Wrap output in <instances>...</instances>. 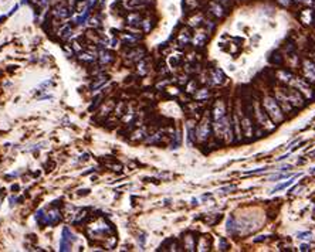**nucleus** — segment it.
I'll use <instances>...</instances> for the list:
<instances>
[{
  "label": "nucleus",
  "mask_w": 315,
  "mask_h": 252,
  "mask_svg": "<svg viewBox=\"0 0 315 252\" xmlns=\"http://www.w3.org/2000/svg\"><path fill=\"white\" fill-rule=\"evenodd\" d=\"M145 52H146V51H145V48H142V47L141 48H135L134 51L129 52V57H131V58H134L135 61H139V60L144 58Z\"/></svg>",
  "instance_id": "nucleus-12"
},
{
  "label": "nucleus",
  "mask_w": 315,
  "mask_h": 252,
  "mask_svg": "<svg viewBox=\"0 0 315 252\" xmlns=\"http://www.w3.org/2000/svg\"><path fill=\"white\" fill-rule=\"evenodd\" d=\"M75 241H77V237H74V234H71V231L68 228H64L61 242H60V251H68L71 248V244Z\"/></svg>",
  "instance_id": "nucleus-1"
},
{
  "label": "nucleus",
  "mask_w": 315,
  "mask_h": 252,
  "mask_svg": "<svg viewBox=\"0 0 315 252\" xmlns=\"http://www.w3.org/2000/svg\"><path fill=\"white\" fill-rule=\"evenodd\" d=\"M266 105H267L268 110L271 112V116L278 118V112H280V108L277 106V103H275L274 101H273V99L267 98V99H266Z\"/></svg>",
  "instance_id": "nucleus-6"
},
{
  "label": "nucleus",
  "mask_w": 315,
  "mask_h": 252,
  "mask_svg": "<svg viewBox=\"0 0 315 252\" xmlns=\"http://www.w3.org/2000/svg\"><path fill=\"white\" fill-rule=\"evenodd\" d=\"M210 133V123L209 122H203V123L199 126V130H197V136L200 140H204Z\"/></svg>",
  "instance_id": "nucleus-4"
},
{
  "label": "nucleus",
  "mask_w": 315,
  "mask_h": 252,
  "mask_svg": "<svg viewBox=\"0 0 315 252\" xmlns=\"http://www.w3.org/2000/svg\"><path fill=\"white\" fill-rule=\"evenodd\" d=\"M204 41H206V36H204V34H197L196 36V38H195V44H196V45H203V43Z\"/></svg>",
  "instance_id": "nucleus-20"
},
{
  "label": "nucleus",
  "mask_w": 315,
  "mask_h": 252,
  "mask_svg": "<svg viewBox=\"0 0 315 252\" xmlns=\"http://www.w3.org/2000/svg\"><path fill=\"white\" fill-rule=\"evenodd\" d=\"M107 82H108V77H107V75H100V77H96L95 81L91 84V89H93V91H96L98 88H101L104 84H107Z\"/></svg>",
  "instance_id": "nucleus-7"
},
{
  "label": "nucleus",
  "mask_w": 315,
  "mask_h": 252,
  "mask_svg": "<svg viewBox=\"0 0 315 252\" xmlns=\"http://www.w3.org/2000/svg\"><path fill=\"white\" fill-rule=\"evenodd\" d=\"M289 174H284V173H280V174H273L268 177V180L270 181H277V180H281V179H285V177H288Z\"/></svg>",
  "instance_id": "nucleus-19"
},
{
  "label": "nucleus",
  "mask_w": 315,
  "mask_h": 252,
  "mask_svg": "<svg viewBox=\"0 0 315 252\" xmlns=\"http://www.w3.org/2000/svg\"><path fill=\"white\" fill-rule=\"evenodd\" d=\"M227 248H229V244L224 239H220V249H227Z\"/></svg>",
  "instance_id": "nucleus-24"
},
{
  "label": "nucleus",
  "mask_w": 315,
  "mask_h": 252,
  "mask_svg": "<svg viewBox=\"0 0 315 252\" xmlns=\"http://www.w3.org/2000/svg\"><path fill=\"white\" fill-rule=\"evenodd\" d=\"M211 78H213V82H215V84H222V82H224V74L220 70L211 71Z\"/></svg>",
  "instance_id": "nucleus-13"
},
{
  "label": "nucleus",
  "mask_w": 315,
  "mask_h": 252,
  "mask_svg": "<svg viewBox=\"0 0 315 252\" xmlns=\"http://www.w3.org/2000/svg\"><path fill=\"white\" fill-rule=\"evenodd\" d=\"M219 2H226V0H219Z\"/></svg>",
  "instance_id": "nucleus-31"
},
{
  "label": "nucleus",
  "mask_w": 315,
  "mask_h": 252,
  "mask_svg": "<svg viewBox=\"0 0 315 252\" xmlns=\"http://www.w3.org/2000/svg\"><path fill=\"white\" fill-rule=\"evenodd\" d=\"M78 58L81 60V61H84V62H94L95 58H96V55L93 54V52H81Z\"/></svg>",
  "instance_id": "nucleus-15"
},
{
  "label": "nucleus",
  "mask_w": 315,
  "mask_h": 252,
  "mask_svg": "<svg viewBox=\"0 0 315 252\" xmlns=\"http://www.w3.org/2000/svg\"><path fill=\"white\" fill-rule=\"evenodd\" d=\"M309 156H311V157H315V150H314V152H311V153H309Z\"/></svg>",
  "instance_id": "nucleus-29"
},
{
  "label": "nucleus",
  "mask_w": 315,
  "mask_h": 252,
  "mask_svg": "<svg viewBox=\"0 0 315 252\" xmlns=\"http://www.w3.org/2000/svg\"><path fill=\"white\" fill-rule=\"evenodd\" d=\"M280 3H282L284 6H288V4H289V0H280Z\"/></svg>",
  "instance_id": "nucleus-27"
},
{
  "label": "nucleus",
  "mask_w": 315,
  "mask_h": 252,
  "mask_svg": "<svg viewBox=\"0 0 315 252\" xmlns=\"http://www.w3.org/2000/svg\"><path fill=\"white\" fill-rule=\"evenodd\" d=\"M298 238H300V239H305V241H311V239H314V234L309 232V231H307V232H300Z\"/></svg>",
  "instance_id": "nucleus-18"
},
{
  "label": "nucleus",
  "mask_w": 315,
  "mask_h": 252,
  "mask_svg": "<svg viewBox=\"0 0 315 252\" xmlns=\"http://www.w3.org/2000/svg\"><path fill=\"white\" fill-rule=\"evenodd\" d=\"M11 190H13V191H14V190H19V186H17V184H16V186H13V187H11Z\"/></svg>",
  "instance_id": "nucleus-28"
},
{
  "label": "nucleus",
  "mask_w": 315,
  "mask_h": 252,
  "mask_svg": "<svg viewBox=\"0 0 315 252\" xmlns=\"http://www.w3.org/2000/svg\"><path fill=\"white\" fill-rule=\"evenodd\" d=\"M210 10H211V13H213L215 16H217V17H223V16H224V11H223V7L220 6L219 3H216V2L210 3Z\"/></svg>",
  "instance_id": "nucleus-11"
},
{
  "label": "nucleus",
  "mask_w": 315,
  "mask_h": 252,
  "mask_svg": "<svg viewBox=\"0 0 315 252\" xmlns=\"http://www.w3.org/2000/svg\"><path fill=\"white\" fill-rule=\"evenodd\" d=\"M53 16L56 18H58V20H64V18H67L70 16V10H68V7L64 3L57 4L54 7V10H53Z\"/></svg>",
  "instance_id": "nucleus-2"
},
{
  "label": "nucleus",
  "mask_w": 315,
  "mask_h": 252,
  "mask_svg": "<svg viewBox=\"0 0 315 252\" xmlns=\"http://www.w3.org/2000/svg\"><path fill=\"white\" fill-rule=\"evenodd\" d=\"M180 145V132L176 133V138H175V143H173V147H178Z\"/></svg>",
  "instance_id": "nucleus-23"
},
{
  "label": "nucleus",
  "mask_w": 315,
  "mask_h": 252,
  "mask_svg": "<svg viewBox=\"0 0 315 252\" xmlns=\"http://www.w3.org/2000/svg\"><path fill=\"white\" fill-rule=\"evenodd\" d=\"M179 44H182V45H185V44H187L190 41V33L187 31V30H183L180 34H179V38H178Z\"/></svg>",
  "instance_id": "nucleus-14"
},
{
  "label": "nucleus",
  "mask_w": 315,
  "mask_h": 252,
  "mask_svg": "<svg viewBox=\"0 0 315 252\" xmlns=\"http://www.w3.org/2000/svg\"><path fill=\"white\" fill-rule=\"evenodd\" d=\"M122 43L125 45L134 47L138 43V34H122Z\"/></svg>",
  "instance_id": "nucleus-5"
},
{
  "label": "nucleus",
  "mask_w": 315,
  "mask_h": 252,
  "mask_svg": "<svg viewBox=\"0 0 315 252\" xmlns=\"http://www.w3.org/2000/svg\"><path fill=\"white\" fill-rule=\"evenodd\" d=\"M297 2H304V0H297Z\"/></svg>",
  "instance_id": "nucleus-30"
},
{
  "label": "nucleus",
  "mask_w": 315,
  "mask_h": 252,
  "mask_svg": "<svg viewBox=\"0 0 315 252\" xmlns=\"http://www.w3.org/2000/svg\"><path fill=\"white\" fill-rule=\"evenodd\" d=\"M126 21L129 26H135V27H139L142 23V17L139 13H129L126 16Z\"/></svg>",
  "instance_id": "nucleus-3"
},
{
  "label": "nucleus",
  "mask_w": 315,
  "mask_h": 252,
  "mask_svg": "<svg viewBox=\"0 0 315 252\" xmlns=\"http://www.w3.org/2000/svg\"><path fill=\"white\" fill-rule=\"evenodd\" d=\"M300 249H301V251H309V249H311V248H309V245H307V244H302V245H301V246H300Z\"/></svg>",
  "instance_id": "nucleus-25"
},
{
  "label": "nucleus",
  "mask_w": 315,
  "mask_h": 252,
  "mask_svg": "<svg viewBox=\"0 0 315 252\" xmlns=\"http://www.w3.org/2000/svg\"><path fill=\"white\" fill-rule=\"evenodd\" d=\"M291 183H293V180H289V181H287V183H282V184H278L277 187H275L274 190L271 191V193H275V191H280V190H284V188H287V187L289 186V184H291Z\"/></svg>",
  "instance_id": "nucleus-21"
},
{
  "label": "nucleus",
  "mask_w": 315,
  "mask_h": 252,
  "mask_svg": "<svg viewBox=\"0 0 315 252\" xmlns=\"http://www.w3.org/2000/svg\"><path fill=\"white\" fill-rule=\"evenodd\" d=\"M187 91H189V92H195V81H193L192 84H189V87H187Z\"/></svg>",
  "instance_id": "nucleus-26"
},
{
  "label": "nucleus",
  "mask_w": 315,
  "mask_h": 252,
  "mask_svg": "<svg viewBox=\"0 0 315 252\" xmlns=\"http://www.w3.org/2000/svg\"><path fill=\"white\" fill-rule=\"evenodd\" d=\"M112 61H114V55H112L109 51L102 50V51L100 52V62L101 64H109V62H112Z\"/></svg>",
  "instance_id": "nucleus-9"
},
{
  "label": "nucleus",
  "mask_w": 315,
  "mask_h": 252,
  "mask_svg": "<svg viewBox=\"0 0 315 252\" xmlns=\"http://www.w3.org/2000/svg\"><path fill=\"white\" fill-rule=\"evenodd\" d=\"M74 10L77 13H82V11L88 10V4H87L85 0H75L74 2Z\"/></svg>",
  "instance_id": "nucleus-10"
},
{
  "label": "nucleus",
  "mask_w": 315,
  "mask_h": 252,
  "mask_svg": "<svg viewBox=\"0 0 315 252\" xmlns=\"http://www.w3.org/2000/svg\"><path fill=\"white\" fill-rule=\"evenodd\" d=\"M213 115H215V121H219V119L224 118V105H223L222 102H217V103H216Z\"/></svg>",
  "instance_id": "nucleus-8"
},
{
  "label": "nucleus",
  "mask_w": 315,
  "mask_h": 252,
  "mask_svg": "<svg viewBox=\"0 0 315 252\" xmlns=\"http://www.w3.org/2000/svg\"><path fill=\"white\" fill-rule=\"evenodd\" d=\"M89 24H91L93 27H100L101 26V23H100L98 18H91V20H89Z\"/></svg>",
  "instance_id": "nucleus-22"
},
{
  "label": "nucleus",
  "mask_w": 315,
  "mask_h": 252,
  "mask_svg": "<svg viewBox=\"0 0 315 252\" xmlns=\"http://www.w3.org/2000/svg\"><path fill=\"white\" fill-rule=\"evenodd\" d=\"M31 3L36 6L37 9H45L48 4V0H30Z\"/></svg>",
  "instance_id": "nucleus-17"
},
{
  "label": "nucleus",
  "mask_w": 315,
  "mask_h": 252,
  "mask_svg": "<svg viewBox=\"0 0 315 252\" xmlns=\"http://www.w3.org/2000/svg\"><path fill=\"white\" fill-rule=\"evenodd\" d=\"M142 29H144L145 33H148V31H151V29H152V23H151V18H144L141 23Z\"/></svg>",
  "instance_id": "nucleus-16"
}]
</instances>
